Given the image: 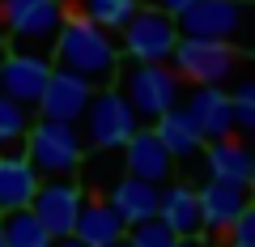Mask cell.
I'll return each instance as SVG.
<instances>
[{"label":"cell","instance_id":"obj_1","mask_svg":"<svg viewBox=\"0 0 255 247\" xmlns=\"http://www.w3.org/2000/svg\"><path fill=\"white\" fill-rule=\"evenodd\" d=\"M119 43L111 30L94 26L85 13H64L60 21V34L51 43V64L55 68H68V73L85 77L94 90L115 81V68H119Z\"/></svg>","mask_w":255,"mask_h":247},{"label":"cell","instance_id":"obj_2","mask_svg":"<svg viewBox=\"0 0 255 247\" xmlns=\"http://www.w3.org/2000/svg\"><path fill=\"white\" fill-rule=\"evenodd\" d=\"M111 85L124 94V102L136 111L140 124H153L157 115H166L170 107H179L183 90H187V81H183L170 64H145V60H119Z\"/></svg>","mask_w":255,"mask_h":247},{"label":"cell","instance_id":"obj_3","mask_svg":"<svg viewBox=\"0 0 255 247\" xmlns=\"http://www.w3.org/2000/svg\"><path fill=\"white\" fill-rule=\"evenodd\" d=\"M64 21V0H0V30L13 51L51 55V43Z\"/></svg>","mask_w":255,"mask_h":247},{"label":"cell","instance_id":"obj_4","mask_svg":"<svg viewBox=\"0 0 255 247\" xmlns=\"http://www.w3.org/2000/svg\"><path fill=\"white\" fill-rule=\"evenodd\" d=\"M77 128H81L85 149H94V154H119L124 141L140 128V119H136V111L124 102V94H119L115 85H102V90L90 94L81 119H77Z\"/></svg>","mask_w":255,"mask_h":247},{"label":"cell","instance_id":"obj_5","mask_svg":"<svg viewBox=\"0 0 255 247\" xmlns=\"http://www.w3.org/2000/svg\"><path fill=\"white\" fill-rule=\"evenodd\" d=\"M26 158L43 179H55V175H77L85 158V141L77 124H64V119H43L26 128Z\"/></svg>","mask_w":255,"mask_h":247},{"label":"cell","instance_id":"obj_6","mask_svg":"<svg viewBox=\"0 0 255 247\" xmlns=\"http://www.w3.org/2000/svg\"><path fill=\"white\" fill-rule=\"evenodd\" d=\"M238 60H243V51H238L234 43H221V38H187V34H179V43H174V51H170V68L187 85H226L230 77H234Z\"/></svg>","mask_w":255,"mask_h":247},{"label":"cell","instance_id":"obj_7","mask_svg":"<svg viewBox=\"0 0 255 247\" xmlns=\"http://www.w3.org/2000/svg\"><path fill=\"white\" fill-rule=\"evenodd\" d=\"M174 43H179V21L153 4H140L119 30V55L145 60V64H170Z\"/></svg>","mask_w":255,"mask_h":247},{"label":"cell","instance_id":"obj_8","mask_svg":"<svg viewBox=\"0 0 255 247\" xmlns=\"http://www.w3.org/2000/svg\"><path fill=\"white\" fill-rule=\"evenodd\" d=\"M81 201H85V188H81V183H77L73 175H55V179H38L30 209H34V218L47 226V235L60 239V235H73Z\"/></svg>","mask_w":255,"mask_h":247},{"label":"cell","instance_id":"obj_9","mask_svg":"<svg viewBox=\"0 0 255 247\" xmlns=\"http://www.w3.org/2000/svg\"><path fill=\"white\" fill-rule=\"evenodd\" d=\"M179 34L187 38H221V43H234L247 26V4L234 0H196L179 13Z\"/></svg>","mask_w":255,"mask_h":247},{"label":"cell","instance_id":"obj_10","mask_svg":"<svg viewBox=\"0 0 255 247\" xmlns=\"http://www.w3.org/2000/svg\"><path fill=\"white\" fill-rule=\"evenodd\" d=\"M51 55H30V51H4L0 60V94H9L13 102L34 111L38 94H43L47 77H51Z\"/></svg>","mask_w":255,"mask_h":247},{"label":"cell","instance_id":"obj_11","mask_svg":"<svg viewBox=\"0 0 255 247\" xmlns=\"http://www.w3.org/2000/svg\"><path fill=\"white\" fill-rule=\"evenodd\" d=\"M183 111L191 115V124L200 128L204 141H221L234 137V107H230V90L221 85H191L183 90Z\"/></svg>","mask_w":255,"mask_h":247},{"label":"cell","instance_id":"obj_12","mask_svg":"<svg viewBox=\"0 0 255 247\" xmlns=\"http://www.w3.org/2000/svg\"><path fill=\"white\" fill-rule=\"evenodd\" d=\"M94 85L85 81V77L68 73V68H51V77H47L43 94H38V115L43 119H64V124H77L85 111V102H90Z\"/></svg>","mask_w":255,"mask_h":247},{"label":"cell","instance_id":"obj_13","mask_svg":"<svg viewBox=\"0 0 255 247\" xmlns=\"http://www.w3.org/2000/svg\"><path fill=\"white\" fill-rule=\"evenodd\" d=\"M196 205H200V235H221L251 205V196H247V183L204 179V188H196Z\"/></svg>","mask_w":255,"mask_h":247},{"label":"cell","instance_id":"obj_14","mask_svg":"<svg viewBox=\"0 0 255 247\" xmlns=\"http://www.w3.org/2000/svg\"><path fill=\"white\" fill-rule=\"evenodd\" d=\"M119 166H124V175H136V179H149L162 188L166 179L174 175V158L166 154V145L157 141L153 128H136L132 137L124 141V149H119Z\"/></svg>","mask_w":255,"mask_h":247},{"label":"cell","instance_id":"obj_15","mask_svg":"<svg viewBox=\"0 0 255 247\" xmlns=\"http://www.w3.org/2000/svg\"><path fill=\"white\" fill-rule=\"evenodd\" d=\"M73 235L81 239V243H90V247H107V243H115V239L128 235V222L115 213V205H111L107 196H90L85 192L81 209H77Z\"/></svg>","mask_w":255,"mask_h":247},{"label":"cell","instance_id":"obj_16","mask_svg":"<svg viewBox=\"0 0 255 247\" xmlns=\"http://www.w3.org/2000/svg\"><path fill=\"white\" fill-rule=\"evenodd\" d=\"M157 183L149 179H136V175H119L115 183H111L107 201L115 205V213L132 226V222H145V218H157Z\"/></svg>","mask_w":255,"mask_h":247},{"label":"cell","instance_id":"obj_17","mask_svg":"<svg viewBox=\"0 0 255 247\" xmlns=\"http://www.w3.org/2000/svg\"><path fill=\"white\" fill-rule=\"evenodd\" d=\"M43 175L30 166L26 154H0V213L26 209L34 201V188Z\"/></svg>","mask_w":255,"mask_h":247},{"label":"cell","instance_id":"obj_18","mask_svg":"<svg viewBox=\"0 0 255 247\" xmlns=\"http://www.w3.org/2000/svg\"><path fill=\"white\" fill-rule=\"evenodd\" d=\"M157 218L174 230V235H200V205H196V188L191 183H162L157 192Z\"/></svg>","mask_w":255,"mask_h":247},{"label":"cell","instance_id":"obj_19","mask_svg":"<svg viewBox=\"0 0 255 247\" xmlns=\"http://www.w3.org/2000/svg\"><path fill=\"white\" fill-rule=\"evenodd\" d=\"M204 171L209 179H226V183H247L251 171V145L243 137H221V141H204Z\"/></svg>","mask_w":255,"mask_h":247},{"label":"cell","instance_id":"obj_20","mask_svg":"<svg viewBox=\"0 0 255 247\" xmlns=\"http://www.w3.org/2000/svg\"><path fill=\"white\" fill-rule=\"evenodd\" d=\"M153 132H157V141L166 145V154H170L174 162H191V158L204 149L200 128L191 124V115L183 107H170L166 115H157L153 119Z\"/></svg>","mask_w":255,"mask_h":247},{"label":"cell","instance_id":"obj_21","mask_svg":"<svg viewBox=\"0 0 255 247\" xmlns=\"http://www.w3.org/2000/svg\"><path fill=\"white\" fill-rule=\"evenodd\" d=\"M0 235H4V247H51V235L47 226L34 218V209H9L0 213Z\"/></svg>","mask_w":255,"mask_h":247},{"label":"cell","instance_id":"obj_22","mask_svg":"<svg viewBox=\"0 0 255 247\" xmlns=\"http://www.w3.org/2000/svg\"><path fill=\"white\" fill-rule=\"evenodd\" d=\"M234 85H230V107H234V137L251 141L255 137V64L243 68V60H238L234 68Z\"/></svg>","mask_w":255,"mask_h":247},{"label":"cell","instance_id":"obj_23","mask_svg":"<svg viewBox=\"0 0 255 247\" xmlns=\"http://www.w3.org/2000/svg\"><path fill=\"white\" fill-rule=\"evenodd\" d=\"M34 111L0 94V154H26V128Z\"/></svg>","mask_w":255,"mask_h":247},{"label":"cell","instance_id":"obj_24","mask_svg":"<svg viewBox=\"0 0 255 247\" xmlns=\"http://www.w3.org/2000/svg\"><path fill=\"white\" fill-rule=\"evenodd\" d=\"M140 4H145V0H81V9H77V13H85L94 26L119 34V30H124V21L132 17Z\"/></svg>","mask_w":255,"mask_h":247},{"label":"cell","instance_id":"obj_25","mask_svg":"<svg viewBox=\"0 0 255 247\" xmlns=\"http://www.w3.org/2000/svg\"><path fill=\"white\" fill-rule=\"evenodd\" d=\"M124 239L132 247H174V239H179V235H174L162 218H145V222H132Z\"/></svg>","mask_w":255,"mask_h":247},{"label":"cell","instance_id":"obj_26","mask_svg":"<svg viewBox=\"0 0 255 247\" xmlns=\"http://www.w3.org/2000/svg\"><path fill=\"white\" fill-rule=\"evenodd\" d=\"M221 235H226V247H255V201L247 205Z\"/></svg>","mask_w":255,"mask_h":247},{"label":"cell","instance_id":"obj_27","mask_svg":"<svg viewBox=\"0 0 255 247\" xmlns=\"http://www.w3.org/2000/svg\"><path fill=\"white\" fill-rule=\"evenodd\" d=\"M149 4H153V9H162V13H170V17H179V13L187 9V4H196V0H149Z\"/></svg>","mask_w":255,"mask_h":247},{"label":"cell","instance_id":"obj_28","mask_svg":"<svg viewBox=\"0 0 255 247\" xmlns=\"http://www.w3.org/2000/svg\"><path fill=\"white\" fill-rule=\"evenodd\" d=\"M174 247H213V243L200 235H183V239H174Z\"/></svg>","mask_w":255,"mask_h":247},{"label":"cell","instance_id":"obj_29","mask_svg":"<svg viewBox=\"0 0 255 247\" xmlns=\"http://www.w3.org/2000/svg\"><path fill=\"white\" fill-rule=\"evenodd\" d=\"M51 247H90V243H81L77 235H60V239H51Z\"/></svg>","mask_w":255,"mask_h":247},{"label":"cell","instance_id":"obj_30","mask_svg":"<svg viewBox=\"0 0 255 247\" xmlns=\"http://www.w3.org/2000/svg\"><path fill=\"white\" fill-rule=\"evenodd\" d=\"M247 196L255 201V154H251V171H247Z\"/></svg>","mask_w":255,"mask_h":247},{"label":"cell","instance_id":"obj_31","mask_svg":"<svg viewBox=\"0 0 255 247\" xmlns=\"http://www.w3.org/2000/svg\"><path fill=\"white\" fill-rule=\"evenodd\" d=\"M107 247H132V243H128V239H115V243H107Z\"/></svg>","mask_w":255,"mask_h":247},{"label":"cell","instance_id":"obj_32","mask_svg":"<svg viewBox=\"0 0 255 247\" xmlns=\"http://www.w3.org/2000/svg\"><path fill=\"white\" fill-rule=\"evenodd\" d=\"M234 4H255V0H234Z\"/></svg>","mask_w":255,"mask_h":247},{"label":"cell","instance_id":"obj_33","mask_svg":"<svg viewBox=\"0 0 255 247\" xmlns=\"http://www.w3.org/2000/svg\"><path fill=\"white\" fill-rule=\"evenodd\" d=\"M0 60H4V43H0Z\"/></svg>","mask_w":255,"mask_h":247},{"label":"cell","instance_id":"obj_34","mask_svg":"<svg viewBox=\"0 0 255 247\" xmlns=\"http://www.w3.org/2000/svg\"><path fill=\"white\" fill-rule=\"evenodd\" d=\"M0 247H4V235H0Z\"/></svg>","mask_w":255,"mask_h":247}]
</instances>
